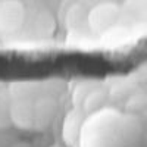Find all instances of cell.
I'll use <instances>...</instances> for the list:
<instances>
[{
	"instance_id": "cell-1",
	"label": "cell",
	"mask_w": 147,
	"mask_h": 147,
	"mask_svg": "<svg viewBox=\"0 0 147 147\" xmlns=\"http://www.w3.org/2000/svg\"><path fill=\"white\" fill-rule=\"evenodd\" d=\"M138 121L115 109H100L82 122L78 147H138Z\"/></svg>"
},
{
	"instance_id": "cell-6",
	"label": "cell",
	"mask_w": 147,
	"mask_h": 147,
	"mask_svg": "<svg viewBox=\"0 0 147 147\" xmlns=\"http://www.w3.org/2000/svg\"><path fill=\"white\" fill-rule=\"evenodd\" d=\"M85 116L87 115L84 113V110L75 106L65 116L63 127H62V137L68 147H78V138H80L81 127H82Z\"/></svg>"
},
{
	"instance_id": "cell-4",
	"label": "cell",
	"mask_w": 147,
	"mask_h": 147,
	"mask_svg": "<svg viewBox=\"0 0 147 147\" xmlns=\"http://www.w3.org/2000/svg\"><path fill=\"white\" fill-rule=\"evenodd\" d=\"M27 21V7L22 0H0V37L18 32Z\"/></svg>"
},
{
	"instance_id": "cell-9",
	"label": "cell",
	"mask_w": 147,
	"mask_h": 147,
	"mask_svg": "<svg viewBox=\"0 0 147 147\" xmlns=\"http://www.w3.org/2000/svg\"><path fill=\"white\" fill-rule=\"evenodd\" d=\"M96 87V82L93 81H88V80H85V81H81L75 88H74L72 91V103L75 107H81L84 99L87 97V94Z\"/></svg>"
},
{
	"instance_id": "cell-8",
	"label": "cell",
	"mask_w": 147,
	"mask_h": 147,
	"mask_svg": "<svg viewBox=\"0 0 147 147\" xmlns=\"http://www.w3.org/2000/svg\"><path fill=\"white\" fill-rule=\"evenodd\" d=\"M12 127V115H10V97L7 87L0 88V131Z\"/></svg>"
},
{
	"instance_id": "cell-7",
	"label": "cell",
	"mask_w": 147,
	"mask_h": 147,
	"mask_svg": "<svg viewBox=\"0 0 147 147\" xmlns=\"http://www.w3.org/2000/svg\"><path fill=\"white\" fill-rule=\"evenodd\" d=\"M107 102V91L103 88V87H96L87 94V97L84 99L82 105H81V109L84 110L85 115H91L97 110H100L105 107Z\"/></svg>"
},
{
	"instance_id": "cell-2",
	"label": "cell",
	"mask_w": 147,
	"mask_h": 147,
	"mask_svg": "<svg viewBox=\"0 0 147 147\" xmlns=\"http://www.w3.org/2000/svg\"><path fill=\"white\" fill-rule=\"evenodd\" d=\"M40 90V85L32 81H16L7 85L12 125L19 129L34 131V109Z\"/></svg>"
},
{
	"instance_id": "cell-3",
	"label": "cell",
	"mask_w": 147,
	"mask_h": 147,
	"mask_svg": "<svg viewBox=\"0 0 147 147\" xmlns=\"http://www.w3.org/2000/svg\"><path fill=\"white\" fill-rule=\"evenodd\" d=\"M122 18V6L116 0H102L93 5L87 15L85 24L96 35H105L115 30Z\"/></svg>"
},
{
	"instance_id": "cell-5",
	"label": "cell",
	"mask_w": 147,
	"mask_h": 147,
	"mask_svg": "<svg viewBox=\"0 0 147 147\" xmlns=\"http://www.w3.org/2000/svg\"><path fill=\"white\" fill-rule=\"evenodd\" d=\"M59 107L57 96L52 90H40L34 109V131H43L52 124Z\"/></svg>"
}]
</instances>
